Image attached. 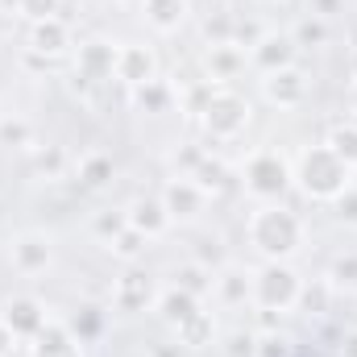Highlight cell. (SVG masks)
<instances>
[{"mask_svg":"<svg viewBox=\"0 0 357 357\" xmlns=\"http://www.w3.org/2000/svg\"><path fill=\"white\" fill-rule=\"evenodd\" d=\"M212 278H216V274L208 266H199V262H187V266L175 270V287L187 291V295H195V299H204V295L212 291Z\"/></svg>","mask_w":357,"mask_h":357,"instance_id":"obj_27","label":"cell"},{"mask_svg":"<svg viewBox=\"0 0 357 357\" xmlns=\"http://www.w3.org/2000/svg\"><path fill=\"white\" fill-rule=\"evenodd\" d=\"M250 112H254V108H250L245 96H237V91H229V88H216L212 91V100L204 104L199 121H204V129H208L212 142H233V137L245 133Z\"/></svg>","mask_w":357,"mask_h":357,"instance_id":"obj_3","label":"cell"},{"mask_svg":"<svg viewBox=\"0 0 357 357\" xmlns=\"http://www.w3.org/2000/svg\"><path fill=\"white\" fill-rule=\"evenodd\" d=\"M225 354L229 357H258V333H233Z\"/></svg>","mask_w":357,"mask_h":357,"instance_id":"obj_39","label":"cell"},{"mask_svg":"<svg viewBox=\"0 0 357 357\" xmlns=\"http://www.w3.org/2000/svg\"><path fill=\"white\" fill-rule=\"evenodd\" d=\"M112 71H116V46H108V42H100V38H91L79 46V54H75V75L91 84V88H100V84H108L112 79Z\"/></svg>","mask_w":357,"mask_h":357,"instance_id":"obj_9","label":"cell"},{"mask_svg":"<svg viewBox=\"0 0 357 357\" xmlns=\"http://www.w3.org/2000/svg\"><path fill=\"white\" fill-rule=\"evenodd\" d=\"M63 0H17V13L29 17V21H46V17H59Z\"/></svg>","mask_w":357,"mask_h":357,"instance_id":"obj_36","label":"cell"},{"mask_svg":"<svg viewBox=\"0 0 357 357\" xmlns=\"http://www.w3.org/2000/svg\"><path fill=\"white\" fill-rule=\"evenodd\" d=\"M212 333H216V324H212L208 312H195L191 320H183L175 328V337H178L183 349H204V345H212Z\"/></svg>","mask_w":357,"mask_h":357,"instance_id":"obj_24","label":"cell"},{"mask_svg":"<svg viewBox=\"0 0 357 357\" xmlns=\"http://www.w3.org/2000/svg\"><path fill=\"white\" fill-rule=\"evenodd\" d=\"M112 158L108 154H100V150H91L79 158V167H75V175H79V187H88V191H100V187H108L112 183Z\"/></svg>","mask_w":357,"mask_h":357,"instance_id":"obj_22","label":"cell"},{"mask_svg":"<svg viewBox=\"0 0 357 357\" xmlns=\"http://www.w3.org/2000/svg\"><path fill=\"white\" fill-rule=\"evenodd\" d=\"M125 229H129V216H125V212H112V208H108V212H96V216H91V233H96L104 245H108L116 233H125Z\"/></svg>","mask_w":357,"mask_h":357,"instance_id":"obj_32","label":"cell"},{"mask_svg":"<svg viewBox=\"0 0 357 357\" xmlns=\"http://www.w3.org/2000/svg\"><path fill=\"white\" fill-rule=\"evenodd\" d=\"M158 303V291H154V278L150 274H142L137 266H129L121 278H116V287H112V307L116 312H146V307H154Z\"/></svg>","mask_w":357,"mask_h":357,"instance_id":"obj_7","label":"cell"},{"mask_svg":"<svg viewBox=\"0 0 357 357\" xmlns=\"http://www.w3.org/2000/svg\"><path fill=\"white\" fill-rule=\"evenodd\" d=\"M33 167H38L42 175H50V178H54L59 171H63V150H59V146H46V150H38Z\"/></svg>","mask_w":357,"mask_h":357,"instance_id":"obj_41","label":"cell"},{"mask_svg":"<svg viewBox=\"0 0 357 357\" xmlns=\"http://www.w3.org/2000/svg\"><path fill=\"white\" fill-rule=\"evenodd\" d=\"M212 291H216V299L229 303V307H237V303H254V274L225 266L216 278H212Z\"/></svg>","mask_w":357,"mask_h":357,"instance_id":"obj_16","label":"cell"},{"mask_svg":"<svg viewBox=\"0 0 357 357\" xmlns=\"http://www.w3.org/2000/svg\"><path fill=\"white\" fill-rule=\"evenodd\" d=\"M25 50H33V54H42V59H63V54L71 50V29H67V21H63V17L29 21V46H25Z\"/></svg>","mask_w":357,"mask_h":357,"instance_id":"obj_12","label":"cell"},{"mask_svg":"<svg viewBox=\"0 0 357 357\" xmlns=\"http://www.w3.org/2000/svg\"><path fill=\"white\" fill-rule=\"evenodd\" d=\"M333 282H303L299 287V303L295 307H303L307 316H324L328 312V303H333Z\"/></svg>","mask_w":357,"mask_h":357,"instance_id":"obj_29","label":"cell"},{"mask_svg":"<svg viewBox=\"0 0 357 357\" xmlns=\"http://www.w3.org/2000/svg\"><path fill=\"white\" fill-rule=\"evenodd\" d=\"M8 262H13L17 274H42L50 266V241L42 233H21L8 250Z\"/></svg>","mask_w":357,"mask_h":357,"instance_id":"obj_15","label":"cell"},{"mask_svg":"<svg viewBox=\"0 0 357 357\" xmlns=\"http://www.w3.org/2000/svg\"><path fill=\"white\" fill-rule=\"evenodd\" d=\"M299 287H303V278L287 262H266L254 274V303L266 312H291L299 303Z\"/></svg>","mask_w":357,"mask_h":357,"instance_id":"obj_4","label":"cell"},{"mask_svg":"<svg viewBox=\"0 0 357 357\" xmlns=\"http://www.w3.org/2000/svg\"><path fill=\"white\" fill-rule=\"evenodd\" d=\"M295 54H299V46H295L291 33H262V42L250 50V63H254L262 75H270V71L295 67Z\"/></svg>","mask_w":357,"mask_h":357,"instance_id":"obj_13","label":"cell"},{"mask_svg":"<svg viewBox=\"0 0 357 357\" xmlns=\"http://www.w3.org/2000/svg\"><path fill=\"white\" fill-rule=\"evenodd\" d=\"M129 357H150V349H146V354H129Z\"/></svg>","mask_w":357,"mask_h":357,"instance_id":"obj_49","label":"cell"},{"mask_svg":"<svg viewBox=\"0 0 357 357\" xmlns=\"http://www.w3.org/2000/svg\"><path fill=\"white\" fill-rule=\"evenodd\" d=\"M324 146L354 171L357 167V121H337V125H328V133H324Z\"/></svg>","mask_w":357,"mask_h":357,"instance_id":"obj_21","label":"cell"},{"mask_svg":"<svg viewBox=\"0 0 357 357\" xmlns=\"http://www.w3.org/2000/svg\"><path fill=\"white\" fill-rule=\"evenodd\" d=\"M13 345H17V337L8 333V324L0 320V357H13Z\"/></svg>","mask_w":357,"mask_h":357,"instance_id":"obj_45","label":"cell"},{"mask_svg":"<svg viewBox=\"0 0 357 357\" xmlns=\"http://www.w3.org/2000/svg\"><path fill=\"white\" fill-rule=\"evenodd\" d=\"M291 175H295V183H299L312 199H328V204H333V199L349 187V175H354V171H349L328 146H312V150L299 158V167H295Z\"/></svg>","mask_w":357,"mask_h":357,"instance_id":"obj_2","label":"cell"},{"mask_svg":"<svg viewBox=\"0 0 357 357\" xmlns=\"http://www.w3.org/2000/svg\"><path fill=\"white\" fill-rule=\"evenodd\" d=\"M262 96L274 108H299L307 100V75L299 67H282V71H270L262 79Z\"/></svg>","mask_w":357,"mask_h":357,"instance_id":"obj_11","label":"cell"},{"mask_svg":"<svg viewBox=\"0 0 357 357\" xmlns=\"http://www.w3.org/2000/svg\"><path fill=\"white\" fill-rule=\"evenodd\" d=\"M146 245H150V237H146V233H137V229L129 225L125 233H116V237L108 241V254H112V258H121V262H129V266H137V262L146 258Z\"/></svg>","mask_w":357,"mask_h":357,"instance_id":"obj_25","label":"cell"},{"mask_svg":"<svg viewBox=\"0 0 357 357\" xmlns=\"http://www.w3.org/2000/svg\"><path fill=\"white\" fill-rule=\"evenodd\" d=\"M158 316H162V324H171V328H178L183 320H191L195 312H199V299L195 295H187V291H178L175 282L167 287V291H158Z\"/></svg>","mask_w":357,"mask_h":357,"instance_id":"obj_18","label":"cell"},{"mask_svg":"<svg viewBox=\"0 0 357 357\" xmlns=\"http://www.w3.org/2000/svg\"><path fill=\"white\" fill-rule=\"evenodd\" d=\"M191 183H195V187H199L204 195H220L225 187H233V175H229V167H225L220 158H212V154H208V158H204V162L195 167Z\"/></svg>","mask_w":357,"mask_h":357,"instance_id":"obj_23","label":"cell"},{"mask_svg":"<svg viewBox=\"0 0 357 357\" xmlns=\"http://www.w3.org/2000/svg\"><path fill=\"white\" fill-rule=\"evenodd\" d=\"M112 79H121L129 91L142 88V84H150V79H158V59H154V50H150V46H137V42L116 46V71H112Z\"/></svg>","mask_w":357,"mask_h":357,"instance_id":"obj_6","label":"cell"},{"mask_svg":"<svg viewBox=\"0 0 357 357\" xmlns=\"http://www.w3.org/2000/svg\"><path fill=\"white\" fill-rule=\"evenodd\" d=\"M171 100H175V88H171V84H162V79H150V84L133 88V104H137L142 112H167V108H171Z\"/></svg>","mask_w":357,"mask_h":357,"instance_id":"obj_26","label":"cell"},{"mask_svg":"<svg viewBox=\"0 0 357 357\" xmlns=\"http://www.w3.org/2000/svg\"><path fill=\"white\" fill-rule=\"evenodd\" d=\"M33 357H79V341L71 337L67 324L50 320V324L33 337Z\"/></svg>","mask_w":357,"mask_h":357,"instance_id":"obj_17","label":"cell"},{"mask_svg":"<svg viewBox=\"0 0 357 357\" xmlns=\"http://www.w3.org/2000/svg\"><path fill=\"white\" fill-rule=\"evenodd\" d=\"M125 216H129V225H133L137 233H146L150 241L171 229V216H167V208H162V195H137V199L125 208Z\"/></svg>","mask_w":357,"mask_h":357,"instance_id":"obj_14","label":"cell"},{"mask_svg":"<svg viewBox=\"0 0 357 357\" xmlns=\"http://www.w3.org/2000/svg\"><path fill=\"white\" fill-rule=\"evenodd\" d=\"M337 357H357V328L341 333V341H337Z\"/></svg>","mask_w":357,"mask_h":357,"instance_id":"obj_44","label":"cell"},{"mask_svg":"<svg viewBox=\"0 0 357 357\" xmlns=\"http://www.w3.org/2000/svg\"><path fill=\"white\" fill-rule=\"evenodd\" d=\"M349 108H354V116H349V121H357V79H354V88H349Z\"/></svg>","mask_w":357,"mask_h":357,"instance_id":"obj_47","label":"cell"},{"mask_svg":"<svg viewBox=\"0 0 357 357\" xmlns=\"http://www.w3.org/2000/svg\"><path fill=\"white\" fill-rule=\"evenodd\" d=\"M0 320L8 324V333L17 337V341H33L46 324H50V316H46V307L38 303V299H29V295H17V299H8L4 307H0Z\"/></svg>","mask_w":357,"mask_h":357,"instance_id":"obj_8","label":"cell"},{"mask_svg":"<svg viewBox=\"0 0 357 357\" xmlns=\"http://www.w3.org/2000/svg\"><path fill=\"white\" fill-rule=\"evenodd\" d=\"M245 50L241 46H208V79L212 84H225V79H237V71H245Z\"/></svg>","mask_w":357,"mask_h":357,"instance_id":"obj_19","label":"cell"},{"mask_svg":"<svg viewBox=\"0 0 357 357\" xmlns=\"http://www.w3.org/2000/svg\"><path fill=\"white\" fill-rule=\"evenodd\" d=\"M258 357H291V341L282 333H266L258 337Z\"/></svg>","mask_w":357,"mask_h":357,"instance_id":"obj_40","label":"cell"},{"mask_svg":"<svg viewBox=\"0 0 357 357\" xmlns=\"http://www.w3.org/2000/svg\"><path fill=\"white\" fill-rule=\"evenodd\" d=\"M333 204H337V216H341V220L357 225V191H354V187H345V191H341Z\"/></svg>","mask_w":357,"mask_h":357,"instance_id":"obj_42","label":"cell"},{"mask_svg":"<svg viewBox=\"0 0 357 357\" xmlns=\"http://www.w3.org/2000/svg\"><path fill=\"white\" fill-rule=\"evenodd\" d=\"M291 167L278 150H258L250 162H245V187L258 195V199H282L287 187H291Z\"/></svg>","mask_w":357,"mask_h":357,"instance_id":"obj_5","label":"cell"},{"mask_svg":"<svg viewBox=\"0 0 357 357\" xmlns=\"http://www.w3.org/2000/svg\"><path fill=\"white\" fill-rule=\"evenodd\" d=\"M67 328H71L75 341H96V337L104 333V312H100V307H79V316H75Z\"/></svg>","mask_w":357,"mask_h":357,"instance_id":"obj_31","label":"cell"},{"mask_svg":"<svg viewBox=\"0 0 357 357\" xmlns=\"http://www.w3.org/2000/svg\"><path fill=\"white\" fill-rule=\"evenodd\" d=\"M0 146H8V150H33V125L25 116H0Z\"/></svg>","mask_w":357,"mask_h":357,"instance_id":"obj_28","label":"cell"},{"mask_svg":"<svg viewBox=\"0 0 357 357\" xmlns=\"http://www.w3.org/2000/svg\"><path fill=\"white\" fill-rule=\"evenodd\" d=\"M142 8H146V21L158 33H175L187 21V0H142Z\"/></svg>","mask_w":357,"mask_h":357,"instance_id":"obj_20","label":"cell"},{"mask_svg":"<svg viewBox=\"0 0 357 357\" xmlns=\"http://www.w3.org/2000/svg\"><path fill=\"white\" fill-rule=\"evenodd\" d=\"M328 282H333V287H357V254L337 258L333 270H328Z\"/></svg>","mask_w":357,"mask_h":357,"instance_id":"obj_37","label":"cell"},{"mask_svg":"<svg viewBox=\"0 0 357 357\" xmlns=\"http://www.w3.org/2000/svg\"><path fill=\"white\" fill-rule=\"evenodd\" d=\"M291 38H295V46H299V50L324 46V42H328V21H324V17H303V21L291 29Z\"/></svg>","mask_w":357,"mask_h":357,"instance_id":"obj_30","label":"cell"},{"mask_svg":"<svg viewBox=\"0 0 357 357\" xmlns=\"http://www.w3.org/2000/svg\"><path fill=\"white\" fill-rule=\"evenodd\" d=\"M191 262H199V266H220V262H225V250H220V241H216V237H204V241H199V245H195V258H191Z\"/></svg>","mask_w":357,"mask_h":357,"instance_id":"obj_38","label":"cell"},{"mask_svg":"<svg viewBox=\"0 0 357 357\" xmlns=\"http://www.w3.org/2000/svg\"><path fill=\"white\" fill-rule=\"evenodd\" d=\"M245 233H250V245L266 262H287L299 250V241H303V220L291 208H282V204H266V208H258L250 216Z\"/></svg>","mask_w":357,"mask_h":357,"instance_id":"obj_1","label":"cell"},{"mask_svg":"<svg viewBox=\"0 0 357 357\" xmlns=\"http://www.w3.org/2000/svg\"><path fill=\"white\" fill-rule=\"evenodd\" d=\"M150 357H183V349H178V341H175V345H154Z\"/></svg>","mask_w":357,"mask_h":357,"instance_id":"obj_46","label":"cell"},{"mask_svg":"<svg viewBox=\"0 0 357 357\" xmlns=\"http://www.w3.org/2000/svg\"><path fill=\"white\" fill-rule=\"evenodd\" d=\"M233 17H237V13H216V17L204 21L208 46H233Z\"/></svg>","mask_w":357,"mask_h":357,"instance_id":"obj_33","label":"cell"},{"mask_svg":"<svg viewBox=\"0 0 357 357\" xmlns=\"http://www.w3.org/2000/svg\"><path fill=\"white\" fill-rule=\"evenodd\" d=\"M262 25L258 21H250V17H233V46H241V50H254L258 42H262Z\"/></svg>","mask_w":357,"mask_h":357,"instance_id":"obj_34","label":"cell"},{"mask_svg":"<svg viewBox=\"0 0 357 357\" xmlns=\"http://www.w3.org/2000/svg\"><path fill=\"white\" fill-rule=\"evenodd\" d=\"M204 158H208V154H204L199 146H183V150H175L171 167H175V175H178V178H191V175H195V167H199Z\"/></svg>","mask_w":357,"mask_h":357,"instance_id":"obj_35","label":"cell"},{"mask_svg":"<svg viewBox=\"0 0 357 357\" xmlns=\"http://www.w3.org/2000/svg\"><path fill=\"white\" fill-rule=\"evenodd\" d=\"M204 204H208V195L191 183V178H171L167 187H162V208H167V216H171V225H187V220H195L199 212H204Z\"/></svg>","mask_w":357,"mask_h":357,"instance_id":"obj_10","label":"cell"},{"mask_svg":"<svg viewBox=\"0 0 357 357\" xmlns=\"http://www.w3.org/2000/svg\"><path fill=\"white\" fill-rule=\"evenodd\" d=\"M349 187H354V191H357V167H354V175H349Z\"/></svg>","mask_w":357,"mask_h":357,"instance_id":"obj_48","label":"cell"},{"mask_svg":"<svg viewBox=\"0 0 357 357\" xmlns=\"http://www.w3.org/2000/svg\"><path fill=\"white\" fill-rule=\"evenodd\" d=\"M341 4H345V0H307L312 17H324V21H328L333 13H341Z\"/></svg>","mask_w":357,"mask_h":357,"instance_id":"obj_43","label":"cell"}]
</instances>
